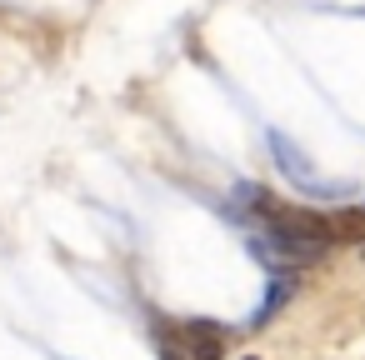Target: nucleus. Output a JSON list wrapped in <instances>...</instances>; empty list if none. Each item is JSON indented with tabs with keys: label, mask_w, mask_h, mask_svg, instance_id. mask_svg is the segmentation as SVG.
Instances as JSON below:
<instances>
[{
	"label": "nucleus",
	"mask_w": 365,
	"mask_h": 360,
	"mask_svg": "<svg viewBox=\"0 0 365 360\" xmlns=\"http://www.w3.org/2000/svg\"><path fill=\"white\" fill-rule=\"evenodd\" d=\"M180 345H185V360H220L225 335H220L210 320H190V325L180 330Z\"/></svg>",
	"instance_id": "1"
},
{
	"label": "nucleus",
	"mask_w": 365,
	"mask_h": 360,
	"mask_svg": "<svg viewBox=\"0 0 365 360\" xmlns=\"http://www.w3.org/2000/svg\"><path fill=\"white\" fill-rule=\"evenodd\" d=\"M330 225V240H365V210H335L325 215Z\"/></svg>",
	"instance_id": "2"
},
{
	"label": "nucleus",
	"mask_w": 365,
	"mask_h": 360,
	"mask_svg": "<svg viewBox=\"0 0 365 360\" xmlns=\"http://www.w3.org/2000/svg\"><path fill=\"white\" fill-rule=\"evenodd\" d=\"M250 360H255V355H250Z\"/></svg>",
	"instance_id": "4"
},
{
	"label": "nucleus",
	"mask_w": 365,
	"mask_h": 360,
	"mask_svg": "<svg viewBox=\"0 0 365 360\" xmlns=\"http://www.w3.org/2000/svg\"><path fill=\"white\" fill-rule=\"evenodd\" d=\"M290 295H295V280H290V275H275V285H270L265 305L255 310V325H265V320H270V315H275V310H280V305H285Z\"/></svg>",
	"instance_id": "3"
}]
</instances>
